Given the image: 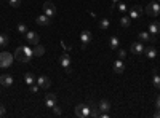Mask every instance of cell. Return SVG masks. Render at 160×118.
Returning <instances> with one entry per match:
<instances>
[{"label": "cell", "mask_w": 160, "mask_h": 118, "mask_svg": "<svg viewBox=\"0 0 160 118\" xmlns=\"http://www.w3.org/2000/svg\"><path fill=\"white\" fill-rule=\"evenodd\" d=\"M15 56L19 62H29L34 56V51L29 46H18L15 51Z\"/></svg>", "instance_id": "cell-1"}, {"label": "cell", "mask_w": 160, "mask_h": 118, "mask_svg": "<svg viewBox=\"0 0 160 118\" xmlns=\"http://www.w3.org/2000/svg\"><path fill=\"white\" fill-rule=\"evenodd\" d=\"M75 115L78 118H88V116H91L90 104H78V106L75 107Z\"/></svg>", "instance_id": "cell-2"}, {"label": "cell", "mask_w": 160, "mask_h": 118, "mask_svg": "<svg viewBox=\"0 0 160 118\" xmlns=\"http://www.w3.org/2000/svg\"><path fill=\"white\" fill-rule=\"evenodd\" d=\"M144 11H146V15H149L152 18H157L160 15V3L158 2H151V3L146 5Z\"/></svg>", "instance_id": "cell-3"}, {"label": "cell", "mask_w": 160, "mask_h": 118, "mask_svg": "<svg viewBox=\"0 0 160 118\" xmlns=\"http://www.w3.org/2000/svg\"><path fill=\"white\" fill-rule=\"evenodd\" d=\"M13 62V54L8 53V51H3V53H0V67L5 69V67H10Z\"/></svg>", "instance_id": "cell-4"}, {"label": "cell", "mask_w": 160, "mask_h": 118, "mask_svg": "<svg viewBox=\"0 0 160 118\" xmlns=\"http://www.w3.org/2000/svg\"><path fill=\"white\" fill-rule=\"evenodd\" d=\"M43 13L47 16H50V18H53L56 15V7H55V3H53L51 0H47V2L43 3Z\"/></svg>", "instance_id": "cell-5"}, {"label": "cell", "mask_w": 160, "mask_h": 118, "mask_svg": "<svg viewBox=\"0 0 160 118\" xmlns=\"http://www.w3.org/2000/svg\"><path fill=\"white\" fill-rule=\"evenodd\" d=\"M138 37H139V42H144V43H155V35H152L149 31L139 32Z\"/></svg>", "instance_id": "cell-6"}, {"label": "cell", "mask_w": 160, "mask_h": 118, "mask_svg": "<svg viewBox=\"0 0 160 118\" xmlns=\"http://www.w3.org/2000/svg\"><path fill=\"white\" fill-rule=\"evenodd\" d=\"M93 40V35L90 31H83L82 34H80V43H82V48H87L88 43H91Z\"/></svg>", "instance_id": "cell-7"}, {"label": "cell", "mask_w": 160, "mask_h": 118, "mask_svg": "<svg viewBox=\"0 0 160 118\" xmlns=\"http://www.w3.org/2000/svg\"><path fill=\"white\" fill-rule=\"evenodd\" d=\"M130 50H131V53L135 56H141L144 53V45H142V42H133Z\"/></svg>", "instance_id": "cell-8"}, {"label": "cell", "mask_w": 160, "mask_h": 118, "mask_svg": "<svg viewBox=\"0 0 160 118\" xmlns=\"http://www.w3.org/2000/svg\"><path fill=\"white\" fill-rule=\"evenodd\" d=\"M141 15H142V8L139 7V5H133L131 8H130V18L131 19H139L141 18Z\"/></svg>", "instance_id": "cell-9"}, {"label": "cell", "mask_w": 160, "mask_h": 118, "mask_svg": "<svg viewBox=\"0 0 160 118\" xmlns=\"http://www.w3.org/2000/svg\"><path fill=\"white\" fill-rule=\"evenodd\" d=\"M59 64L66 69V72H71V70H72V69H71V56H69L68 53H64V54L59 58Z\"/></svg>", "instance_id": "cell-10"}, {"label": "cell", "mask_w": 160, "mask_h": 118, "mask_svg": "<svg viewBox=\"0 0 160 118\" xmlns=\"http://www.w3.org/2000/svg\"><path fill=\"white\" fill-rule=\"evenodd\" d=\"M35 83L42 88V89H47V88H50V85H51V80L48 77H45V75H42V77H38L37 80H35Z\"/></svg>", "instance_id": "cell-11"}, {"label": "cell", "mask_w": 160, "mask_h": 118, "mask_svg": "<svg viewBox=\"0 0 160 118\" xmlns=\"http://www.w3.org/2000/svg\"><path fill=\"white\" fill-rule=\"evenodd\" d=\"M26 40H28L29 43H32V45H37V43L40 42V37H38L37 32H34V31H28V34H26Z\"/></svg>", "instance_id": "cell-12"}, {"label": "cell", "mask_w": 160, "mask_h": 118, "mask_svg": "<svg viewBox=\"0 0 160 118\" xmlns=\"http://www.w3.org/2000/svg\"><path fill=\"white\" fill-rule=\"evenodd\" d=\"M0 85L5 86V88H10L13 85V77L8 75V73H3V75H0Z\"/></svg>", "instance_id": "cell-13"}, {"label": "cell", "mask_w": 160, "mask_h": 118, "mask_svg": "<svg viewBox=\"0 0 160 118\" xmlns=\"http://www.w3.org/2000/svg\"><path fill=\"white\" fill-rule=\"evenodd\" d=\"M35 22H37L38 26H50L51 18H50V16H47L45 13H43V15H40V16H37V18H35Z\"/></svg>", "instance_id": "cell-14"}, {"label": "cell", "mask_w": 160, "mask_h": 118, "mask_svg": "<svg viewBox=\"0 0 160 118\" xmlns=\"http://www.w3.org/2000/svg\"><path fill=\"white\" fill-rule=\"evenodd\" d=\"M112 70H114L115 73H122V72L125 70L123 61H122V59H117V61H114V64H112Z\"/></svg>", "instance_id": "cell-15"}, {"label": "cell", "mask_w": 160, "mask_h": 118, "mask_svg": "<svg viewBox=\"0 0 160 118\" xmlns=\"http://www.w3.org/2000/svg\"><path fill=\"white\" fill-rule=\"evenodd\" d=\"M55 104H56V94H55V93H48V94L45 96V106L51 109Z\"/></svg>", "instance_id": "cell-16"}, {"label": "cell", "mask_w": 160, "mask_h": 118, "mask_svg": "<svg viewBox=\"0 0 160 118\" xmlns=\"http://www.w3.org/2000/svg\"><path fill=\"white\" fill-rule=\"evenodd\" d=\"M142 54H146V58H149V59H154L155 56H157V50L151 45V46H148V48H144V53Z\"/></svg>", "instance_id": "cell-17"}, {"label": "cell", "mask_w": 160, "mask_h": 118, "mask_svg": "<svg viewBox=\"0 0 160 118\" xmlns=\"http://www.w3.org/2000/svg\"><path fill=\"white\" fill-rule=\"evenodd\" d=\"M149 32H151L152 35L160 34V22H158V21H154V22L149 24Z\"/></svg>", "instance_id": "cell-18"}, {"label": "cell", "mask_w": 160, "mask_h": 118, "mask_svg": "<svg viewBox=\"0 0 160 118\" xmlns=\"http://www.w3.org/2000/svg\"><path fill=\"white\" fill-rule=\"evenodd\" d=\"M32 51H34V56H38V58H42V56L45 54V48H43L42 45H40V43H37V45H35V48H34Z\"/></svg>", "instance_id": "cell-19"}, {"label": "cell", "mask_w": 160, "mask_h": 118, "mask_svg": "<svg viewBox=\"0 0 160 118\" xmlns=\"http://www.w3.org/2000/svg\"><path fill=\"white\" fill-rule=\"evenodd\" d=\"M98 107H99L101 112H109V109H111V102H109V101H106V99H102V101L98 104Z\"/></svg>", "instance_id": "cell-20"}, {"label": "cell", "mask_w": 160, "mask_h": 118, "mask_svg": "<svg viewBox=\"0 0 160 118\" xmlns=\"http://www.w3.org/2000/svg\"><path fill=\"white\" fill-rule=\"evenodd\" d=\"M35 80H37V78L34 77V73H31V72H28V73H26L24 75V82H26V85H34L35 83Z\"/></svg>", "instance_id": "cell-21"}, {"label": "cell", "mask_w": 160, "mask_h": 118, "mask_svg": "<svg viewBox=\"0 0 160 118\" xmlns=\"http://www.w3.org/2000/svg\"><path fill=\"white\" fill-rule=\"evenodd\" d=\"M130 24H131V18L130 16H127V15H123L122 18H120V26H122V27H130Z\"/></svg>", "instance_id": "cell-22"}, {"label": "cell", "mask_w": 160, "mask_h": 118, "mask_svg": "<svg viewBox=\"0 0 160 118\" xmlns=\"http://www.w3.org/2000/svg\"><path fill=\"white\" fill-rule=\"evenodd\" d=\"M109 26H111V21H109L108 18H102V19L99 21V29H101V31H108Z\"/></svg>", "instance_id": "cell-23"}, {"label": "cell", "mask_w": 160, "mask_h": 118, "mask_svg": "<svg viewBox=\"0 0 160 118\" xmlns=\"http://www.w3.org/2000/svg\"><path fill=\"white\" fill-rule=\"evenodd\" d=\"M90 109H91V116H93V118H98V116L101 115L99 107H98V106H95V104H90Z\"/></svg>", "instance_id": "cell-24"}, {"label": "cell", "mask_w": 160, "mask_h": 118, "mask_svg": "<svg viewBox=\"0 0 160 118\" xmlns=\"http://www.w3.org/2000/svg\"><path fill=\"white\" fill-rule=\"evenodd\" d=\"M118 43H120V42H118V37H115V35H114V37H111V40H109V46H111L112 50H117V48H118Z\"/></svg>", "instance_id": "cell-25"}, {"label": "cell", "mask_w": 160, "mask_h": 118, "mask_svg": "<svg viewBox=\"0 0 160 118\" xmlns=\"http://www.w3.org/2000/svg\"><path fill=\"white\" fill-rule=\"evenodd\" d=\"M8 42H10L8 35H7V34H0V46H7Z\"/></svg>", "instance_id": "cell-26"}, {"label": "cell", "mask_w": 160, "mask_h": 118, "mask_svg": "<svg viewBox=\"0 0 160 118\" xmlns=\"http://www.w3.org/2000/svg\"><path fill=\"white\" fill-rule=\"evenodd\" d=\"M28 31H29V29H28V26H26L24 22H19V24H18V32H19V34H24V35H26V34H28Z\"/></svg>", "instance_id": "cell-27"}, {"label": "cell", "mask_w": 160, "mask_h": 118, "mask_svg": "<svg viewBox=\"0 0 160 118\" xmlns=\"http://www.w3.org/2000/svg\"><path fill=\"white\" fill-rule=\"evenodd\" d=\"M152 85H154L155 88H158V89H160V75H158V73L152 75Z\"/></svg>", "instance_id": "cell-28"}, {"label": "cell", "mask_w": 160, "mask_h": 118, "mask_svg": "<svg viewBox=\"0 0 160 118\" xmlns=\"http://www.w3.org/2000/svg\"><path fill=\"white\" fill-rule=\"evenodd\" d=\"M51 109H53V113H55L56 116H61V115H62V110H61V107H58L56 104H55V106H53Z\"/></svg>", "instance_id": "cell-29"}, {"label": "cell", "mask_w": 160, "mask_h": 118, "mask_svg": "<svg viewBox=\"0 0 160 118\" xmlns=\"http://www.w3.org/2000/svg\"><path fill=\"white\" fill-rule=\"evenodd\" d=\"M8 3H10L11 7H15V8H16V7L21 5V0H8Z\"/></svg>", "instance_id": "cell-30"}, {"label": "cell", "mask_w": 160, "mask_h": 118, "mask_svg": "<svg viewBox=\"0 0 160 118\" xmlns=\"http://www.w3.org/2000/svg\"><path fill=\"white\" fill-rule=\"evenodd\" d=\"M125 58H127V51H125V50H118V59L123 61Z\"/></svg>", "instance_id": "cell-31"}, {"label": "cell", "mask_w": 160, "mask_h": 118, "mask_svg": "<svg viewBox=\"0 0 160 118\" xmlns=\"http://www.w3.org/2000/svg\"><path fill=\"white\" fill-rule=\"evenodd\" d=\"M118 11L125 13V11H127V5H125V3H122V2H118Z\"/></svg>", "instance_id": "cell-32"}, {"label": "cell", "mask_w": 160, "mask_h": 118, "mask_svg": "<svg viewBox=\"0 0 160 118\" xmlns=\"http://www.w3.org/2000/svg\"><path fill=\"white\" fill-rule=\"evenodd\" d=\"M29 88H31V93H37V91L40 89V86H38V85H35V83H34V85H31Z\"/></svg>", "instance_id": "cell-33"}, {"label": "cell", "mask_w": 160, "mask_h": 118, "mask_svg": "<svg viewBox=\"0 0 160 118\" xmlns=\"http://www.w3.org/2000/svg\"><path fill=\"white\" fill-rule=\"evenodd\" d=\"M7 113V110H5V107H3V104H0V116H3Z\"/></svg>", "instance_id": "cell-34"}, {"label": "cell", "mask_w": 160, "mask_h": 118, "mask_svg": "<svg viewBox=\"0 0 160 118\" xmlns=\"http://www.w3.org/2000/svg\"><path fill=\"white\" fill-rule=\"evenodd\" d=\"M155 107L160 110V94H158V96H157V99H155Z\"/></svg>", "instance_id": "cell-35"}, {"label": "cell", "mask_w": 160, "mask_h": 118, "mask_svg": "<svg viewBox=\"0 0 160 118\" xmlns=\"http://www.w3.org/2000/svg\"><path fill=\"white\" fill-rule=\"evenodd\" d=\"M154 116H155V118H160V110H158V109L155 110V113H154Z\"/></svg>", "instance_id": "cell-36"}, {"label": "cell", "mask_w": 160, "mask_h": 118, "mask_svg": "<svg viewBox=\"0 0 160 118\" xmlns=\"http://www.w3.org/2000/svg\"><path fill=\"white\" fill-rule=\"evenodd\" d=\"M117 2H120V0H112V10H114V7L117 5Z\"/></svg>", "instance_id": "cell-37"}, {"label": "cell", "mask_w": 160, "mask_h": 118, "mask_svg": "<svg viewBox=\"0 0 160 118\" xmlns=\"http://www.w3.org/2000/svg\"><path fill=\"white\" fill-rule=\"evenodd\" d=\"M157 2H160V0H157Z\"/></svg>", "instance_id": "cell-38"}]
</instances>
